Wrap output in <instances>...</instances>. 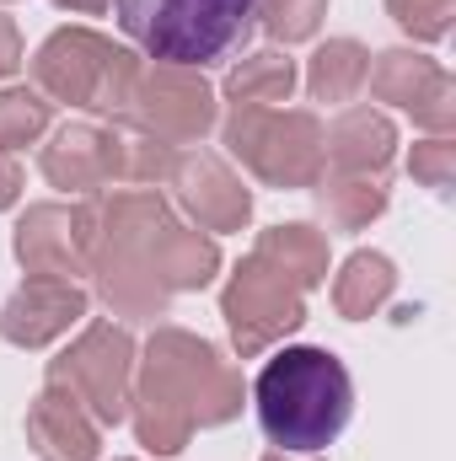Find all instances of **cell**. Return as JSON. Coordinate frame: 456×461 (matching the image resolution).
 Wrapping results in <instances>:
<instances>
[{
    "instance_id": "obj_8",
    "label": "cell",
    "mask_w": 456,
    "mask_h": 461,
    "mask_svg": "<svg viewBox=\"0 0 456 461\" xmlns=\"http://www.w3.org/2000/svg\"><path fill=\"white\" fill-rule=\"evenodd\" d=\"M306 290H296L279 268H269L258 252H247L231 274L221 312L231 322V344L236 354H263L269 344H279L285 333H296L306 322Z\"/></svg>"
},
{
    "instance_id": "obj_29",
    "label": "cell",
    "mask_w": 456,
    "mask_h": 461,
    "mask_svg": "<svg viewBox=\"0 0 456 461\" xmlns=\"http://www.w3.org/2000/svg\"><path fill=\"white\" fill-rule=\"evenodd\" d=\"M263 461H323V456H290V451H269Z\"/></svg>"
},
{
    "instance_id": "obj_15",
    "label": "cell",
    "mask_w": 456,
    "mask_h": 461,
    "mask_svg": "<svg viewBox=\"0 0 456 461\" xmlns=\"http://www.w3.org/2000/svg\"><path fill=\"white\" fill-rule=\"evenodd\" d=\"M16 258H22L27 274H43V279H76V274H87L76 210H65V204H32L22 215V226H16Z\"/></svg>"
},
{
    "instance_id": "obj_13",
    "label": "cell",
    "mask_w": 456,
    "mask_h": 461,
    "mask_svg": "<svg viewBox=\"0 0 456 461\" xmlns=\"http://www.w3.org/2000/svg\"><path fill=\"white\" fill-rule=\"evenodd\" d=\"M27 446L43 461H97L103 424L59 386H43L27 408Z\"/></svg>"
},
{
    "instance_id": "obj_25",
    "label": "cell",
    "mask_w": 456,
    "mask_h": 461,
    "mask_svg": "<svg viewBox=\"0 0 456 461\" xmlns=\"http://www.w3.org/2000/svg\"><path fill=\"white\" fill-rule=\"evenodd\" d=\"M414 177L430 188V194H451V183H456V145L446 140V134H435V140H424V145H414Z\"/></svg>"
},
{
    "instance_id": "obj_27",
    "label": "cell",
    "mask_w": 456,
    "mask_h": 461,
    "mask_svg": "<svg viewBox=\"0 0 456 461\" xmlns=\"http://www.w3.org/2000/svg\"><path fill=\"white\" fill-rule=\"evenodd\" d=\"M16 194H22V167L0 150V210H11V204H16Z\"/></svg>"
},
{
    "instance_id": "obj_2",
    "label": "cell",
    "mask_w": 456,
    "mask_h": 461,
    "mask_svg": "<svg viewBox=\"0 0 456 461\" xmlns=\"http://www.w3.org/2000/svg\"><path fill=\"white\" fill-rule=\"evenodd\" d=\"M252 408L274 451L323 456L354 413V381L328 348H279L252 381Z\"/></svg>"
},
{
    "instance_id": "obj_16",
    "label": "cell",
    "mask_w": 456,
    "mask_h": 461,
    "mask_svg": "<svg viewBox=\"0 0 456 461\" xmlns=\"http://www.w3.org/2000/svg\"><path fill=\"white\" fill-rule=\"evenodd\" d=\"M397 156V129L376 108H349V113L323 134V172H349V177H387Z\"/></svg>"
},
{
    "instance_id": "obj_5",
    "label": "cell",
    "mask_w": 456,
    "mask_h": 461,
    "mask_svg": "<svg viewBox=\"0 0 456 461\" xmlns=\"http://www.w3.org/2000/svg\"><path fill=\"white\" fill-rule=\"evenodd\" d=\"M226 150L274 188H312L323 177V123L306 108H231Z\"/></svg>"
},
{
    "instance_id": "obj_18",
    "label": "cell",
    "mask_w": 456,
    "mask_h": 461,
    "mask_svg": "<svg viewBox=\"0 0 456 461\" xmlns=\"http://www.w3.org/2000/svg\"><path fill=\"white\" fill-rule=\"evenodd\" d=\"M392 290H397L392 258H381V252H354L339 268V279H333V306H339L349 322H365V317H376V312L392 301Z\"/></svg>"
},
{
    "instance_id": "obj_28",
    "label": "cell",
    "mask_w": 456,
    "mask_h": 461,
    "mask_svg": "<svg viewBox=\"0 0 456 461\" xmlns=\"http://www.w3.org/2000/svg\"><path fill=\"white\" fill-rule=\"evenodd\" d=\"M59 11H81V16H97V11H108V0H54Z\"/></svg>"
},
{
    "instance_id": "obj_11",
    "label": "cell",
    "mask_w": 456,
    "mask_h": 461,
    "mask_svg": "<svg viewBox=\"0 0 456 461\" xmlns=\"http://www.w3.org/2000/svg\"><path fill=\"white\" fill-rule=\"evenodd\" d=\"M87 317V290L76 279L27 274V285L0 306V339L16 348H43Z\"/></svg>"
},
{
    "instance_id": "obj_6",
    "label": "cell",
    "mask_w": 456,
    "mask_h": 461,
    "mask_svg": "<svg viewBox=\"0 0 456 461\" xmlns=\"http://www.w3.org/2000/svg\"><path fill=\"white\" fill-rule=\"evenodd\" d=\"M49 386L70 392L103 429L123 424L129 419V386H134V339L114 322H92L49 365Z\"/></svg>"
},
{
    "instance_id": "obj_7",
    "label": "cell",
    "mask_w": 456,
    "mask_h": 461,
    "mask_svg": "<svg viewBox=\"0 0 456 461\" xmlns=\"http://www.w3.org/2000/svg\"><path fill=\"white\" fill-rule=\"evenodd\" d=\"M134 134H150L161 145H188L199 134L215 129V92L199 70H178V65H140L134 86H129V103L114 118Z\"/></svg>"
},
{
    "instance_id": "obj_17",
    "label": "cell",
    "mask_w": 456,
    "mask_h": 461,
    "mask_svg": "<svg viewBox=\"0 0 456 461\" xmlns=\"http://www.w3.org/2000/svg\"><path fill=\"white\" fill-rule=\"evenodd\" d=\"M252 252L269 263V268H279L296 290H312V285H323L328 279V236L312 226H274L263 230L258 241H252Z\"/></svg>"
},
{
    "instance_id": "obj_26",
    "label": "cell",
    "mask_w": 456,
    "mask_h": 461,
    "mask_svg": "<svg viewBox=\"0 0 456 461\" xmlns=\"http://www.w3.org/2000/svg\"><path fill=\"white\" fill-rule=\"evenodd\" d=\"M22 65V32H16V22L0 11V76H11Z\"/></svg>"
},
{
    "instance_id": "obj_24",
    "label": "cell",
    "mask_w": 456,
    "mask_h": 461,
    "mask_svg": "<svg viewBox=\"0 0 456 461\" xmlns=\"http://www.w3.org/2000/svg\"><path fill=\"white\" fill-rule=\"evenodd\" d=\"M392 22L424 43H441L451 32V16H456V0H387Z\"/></svg>"
},
{
    "instance_id": "obj_21",
    "label": "cell",
    "mask_w": 456,
    "mask_h": 461,
    "mask_svg": "<svg viewBox=\"0 0 456 461\" xmlns=\"http://www.w3.org/2000/svg\"><path fill=\"white\" fill-rule=\"evenodd\" d=\"M365 76H370V54L354 38H333L317 49L312 70H306V92H312V103H349V97H360Z\"/></svg>"
},
{
    "instance_id": "obj_9",
    "label": "cell",
    "mask_w": 456,
    "mask_h": 461,
    "mask_svg": "<svg viewBox=\"0 0 456 461\" xmlns=\"http://www.w3.org/2000/svg\"><path fill=\"white\" fill-rule=\"evenodd\" d=\"M370 92L376 103H392V108H408L414 123L446 134L456 123V86L446 76V65H435L430 54H408V49H387L376 54L370 65Z\"/></svg>"
},
{
    "instance_id": "obj_4",
    "label": "cell",
    "mask_w": 456,
    "mask_h": 461,
    "mask_svg": "<svg viewBox=\"0 0 456 461\" xmlns=\"http://www.w3.org/2000/svg\"><path fill=\"white\" fill-rule=\"evenodd\" d=\"M140 76V59L118 49L114 38L92 27H59L38 54H32V81L54 103H76L87 113L118 118L129 103V86Z\"/></svg>"
},
{
    "instance_id": "obj_10",
    "label": "cell",
    "mask_w": 456,
    "mask_h": 461,
    "mask_svg": "<svg viewBox=\"0 0 456 461\" xmlns=\"http://www.w3.org/2000/svg\"><path fill=\"white\" fill-rule=\"evenodd\" d=\"M43 177L65 194H103L108 183H123V129L118 123H70L59 129L43 156Z\"/></svg>"
},
{
    "instance_id": "obj_23",
    "label": "cell",
    "mask_w": 456,
    "mask_h": 461,
    "mask_svg": "<svg viewBox=\"0 0 456 461\" xmlns=\"http://www.w3.org/2000/svg\"><path fill=\"white\" fill-rule=\"evenodd\" d=\"M323 11H328V0H263V5H258L263 27H269L279 43H301V38H312L317 22H323Z\"/></svg>"
},
{
    "instance_id": "obj_19",
    "label": "cell",
    "mask_w": 456,
    "mask_h": 461,
    "mask_svg": "<svg viewBox=\"0 0 456 461\" xmlns=\"http://www.w3.org/2000/svg\"><path fill=\"white\" fill-rule=\"evenodd\" d=\"M317 204L328 215V226L339 230H365L387 210V177H349V172H323L317 183Z\"/></svg>"
},
{
    "instance_id": "obj_3",
    "label": "cell",
    "mask_w": 456,
    "mask_h": 461,
    "mask_svg": "<svg viewBox=\"0 0 456 461\" xmlns=\"http://www.w3.org/2000/svg\"><path fill=\"white\" fill-rule=\"evenodd\" d=\"M258 5L263 0H114V16L156 65L205 70L252 38Z\"/></svg>"
},
{
    "instance_id": "obj_22",
    "label": "cell",
    "mask_w": 456,
    "mask_h": 461,
    "mask_svg": "<svg viewBox=\"0 0 456 461\" xmlns=\"http://www.w3.org/2000/svg\"><path fill=\"white\" fill-rule=\"evenodd\" d=\"M49 113H54V103H49L43 92H27V86L0 92V150L11 156V150L32 145V140L49 129Z\"/></svg>"
},
{
    "instance_id": "obj_1",
    "label": "cell",
    "mask_w": 456,
    "mask_h": 461,
    "mask_svg": "<svg viewBox=\"0 0 456 461\" xmlns=\"http://www.w3.org/2000/svg\"><path fill=\"white\" fill-rule=\"evenodd\" d=\"M236 413L242 375L231 370V359H221V348L183 328H156L129 386V419L140 446L156 456H178L194 440V429H215Z\"/></svg>"
},
{
    "instance_id": "obj_20",
    "label": "cell",
    "mask_w": 456,
    "mask_h": 461,
    "mask_svg": "<svg viewBox=\"0 0 456 461\" xmlns=\"http://www.w3.org/2000/svg\"><path fill=\"white\" fill-rule=\"evenodd\" d=\"M290 92H296V59L274 54V49L247 54L226 76L231 108H279V103H290Z\"/></svg>"
},
{
    "instance_id": "obj_12",
    "label": "cell",
    "mask_w": 456,
    "mask_h": 461,
    "mask_svg": "<svg viewBox=\"0 0 456 461\" xmlns=\"http://www.w3.org/2000/svg\"><path fill=\"white\" fill-rule=\"evenodd\" d=\"M172 188H178V204L205 230H242L252 221V194L242 188V177L221 156H205V150L199 156H178Z\"/></svg>"
},
{
    "instance_id": "obj_14",
    "label": "cell",
    "mask_w": 456,
    "mask_h": 461,
    "mask_svg": "<svg viewBox=\"0 0 456 461\" xmlns=\"http://www.w3.org/2000/svg\"><path fill=\"white\" fill-rule=\"evenodd\" d=\"M145 263L150 274L167 285V290H205L221 268V247L205 236V230H188L172 221V210H161L150 230H145Z\"/></svg>"
}]
</instances>
